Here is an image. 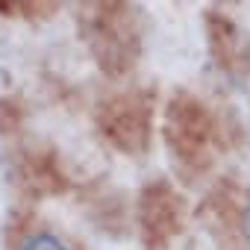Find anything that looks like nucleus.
Returning <instances> with one entry per match:
<instances>
[{
	"label": "nucleus",
	"instance_id": "2",
	"mask_svg": "<svg viewBox=\"0 0 250 250\" xmlns=\"http://www.w3.org/2000/svg\"><path fill=\"white\" fill-rule=\"evenodd\" d=\"M247 232H250V209H247Z\"/></svg>",
	"mask_w": 250,
	"mask_h": 250
},
{
	"label": "nucleus",
	"instance_id": "1",
	"mask_svg": "<svg viewBox=\"0 0 250 250\" xmlns=\"http://www.w3.org/2000/svg\"><path fill=\"white\" fill-rule=\"evenodd\" d=\"M21 250H68V244L53 232H33L30 238H24Z\"/></svg>",
	"mask_w": 250,
	"mask_h": 250
}]
</instances>
